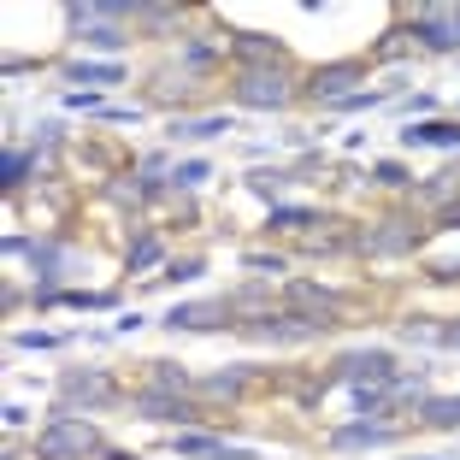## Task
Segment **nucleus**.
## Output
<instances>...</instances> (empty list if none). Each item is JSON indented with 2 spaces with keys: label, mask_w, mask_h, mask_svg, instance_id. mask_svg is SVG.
Masks as SVG:
<instances>
[{
  "label": "nucleus",
  "mask_w": 460,
  "mask_h": 460,
  "mask_svg": "<svg viewBox=\"0 0 460 460\" xmlns=\"http://www.w3.org/2000/svg\"><path fill=\"white\" fill-rule=\"evenodd\" d=\"M83 455H101V431L89 420H54L36 437V460H83Z\"/></svg>",
  "instance_id": "nucleus-1"
},
{
  "label": "nucleus",
  "mask_w": 460,
  "mask_h": 460,
  "mask_svg": "<svg viewBox=\"0 0 460 460\" xmlns=\"http://www.w3.org/2000/svg\"><path fill=\"white\" fill-rule=\"evenodd\" d=\"M337 378L349 384V390H390L395 384V360L384 349H349L337 360Z\"/></svg>",
  "instance_id": "nucleus-2"
},
{
  "label": "nucleus",
  "mask_w": 460,
  "mask_h": 460,
  "mask_svg": "<svg viewBox=\"0 0 460 460\" xmlns=\"http://www.w3.org/2000/svg\"><path fill=\"white\" fill-rule=\"evenodd\" d=\"M236 101H243V107H289V83H284V71L278 66H254L248 71L243 66V77H236Z\"/></svg>",
  "instance_id": "nucleus-3"
},
{
  "label": "nucleus",
  "mask_w": 460,
  "mask_h": 460,
  "mask_svg": "<svg viewBox=\"0 0 460 460\" xmlns=\"http://www.w3.org/2000/svg\"><path fill=\"white\" fill-rule=\"evenodd\" d=\"M112 395H119V390H112L107 372H66V384H59V413L71 420L77 407L89 413V407H107Z\"/></svg>",
  "instance_id": "nucleus-4"
},
{
  "label": "nucleus",
  "mask_w": 460,
  "mask_h": 460,
  "mask_svg": "<svg viewBox=\"0 0 460 460\" xmlns=\"http://www.w3.org/2000/svg\"><path fill=\"white\" fill-rule=\"evenodd\" d=\"M413 36H420L425 48H437V54H448V48H460V24H455V6H425V13L413 18Z\"/></svg>",
  "instance_id": "nucleus-5"
},
{
  "label": "nucleus",
  "mask_w": 460,
  "mask_h": 460,
  "mask_svg": "<svg viewBox=\"0 0 460 460\" xmlns=\"http://www.w3.org/2000/svg\"><path fill=\"white\" fill-rule=\"evenodd\" d=\"M289 301H296V307L307 313V319H313L319 331L342 319V296H337V289H319V284H289Z\"/></svg>",
  "instance_id": "nucleus-6"
},
{
  "label": "nucleus",
  "mask_w": 460,
  "mask_h": 460,
  "mask_svg": "<svg viewBox=\"0 0 460 460\" xmlns=\"http://www.w3.org/2000/svg\"><path fill=\"white\" fill-rule=\"evenodd\" d=\"M360 77H366V66H360V59H349V66H325V71H313V95H319V101L331 107V101L354 95L349 83H360Z\"/></svg>",
  "instance_id": "nucleus-7"
},
{
  "label": "nucleus",
  "mask_w": 460,
  "mask_h": 460,
  "mask_svg": "<svg viewBox=\"0 0 460 460\" xmlns=\"http://www.w3.org/2000/svg\"><path fill=\"white\" fill-rule=\"evenodd\" d=\"M165 325L172 331H213V325H225V301H183V307L165 313Z\"/></svg>",
  "instance_id": "nucleus-8"
},
{
  "label": "nucleus",
  "mask_w": 460,
  "mask_h": 460,
  "mask_svg": "<svg viewBox=\"0 0 460 460\" xmlns=\"http://www.w3.org/2000/svg\"><path fill=\"white\" fill-rule=\"evenodd\" d=\"M136 413H142V420H160V425H190L195 420V407L183 402V395H165V390H148L136 402Z\"/></svg>",
  "instance_id": "nucleus-9"
},
{
  "label": "nucleus",
  "mask_w": 460,
  "mask_h": 460,
  "mask_svg": "<svg viewBox=\"0 0 460 460\" xmlns=\"http://www.w3.org/2000/svg\"><path fill=\"white\" fill-rule=\"evenodd\" d=\"M331 443L349 455V448H384V443H395V425H384V420H354V425H342Z\"/></svg>",
  "instance_id": "nucleus-10"
},
{
  "label": "nucleus",
  "mask_w": 460,
  "mask_h": 460,
  "mask_svg": "<svg viewBox=\"0 0 460 460\" xmlns=\"http://www.w3.org/2000/svg\"><path fill=\"white\" fill-rule=\"evenodd\" d=\"M172 448H177V455H190V460H254L248 448H236V443H218V437H201V431H183Z\"/></svg>",
  "instance_id": "nucleus-11"
},
{
  "label": "nucleus",
  "mask_w": 460,
  "mask_h": 460,
  "mask_svg": "<svg viewBox=\"0 0 460 460\" xmlns=\"http://www.w3.org/2000/svg\"><path fill=\"white\" fill-rule=\"evenodd\" d=\"M402 148H448V154H460V124H407L402 130Z\"/></svg>",
  "instance_id": "nucleus-12"
},
{
  "label": "nucleus",
  "mask_w": 460,
  "mask_h": 460,
  "mask_svg": "<svg viewBox=\"0 0 460 460\" xmlns=\"http://www.w3.org/2000/svg\"><path fill=\"white\" fill-rule=\"evenodd\" d=\"M30 266H36V296H54L59 266H66V248L59 243H30Z\"/></svg>",
  "instance_id": "nucleus-13"
},
{
  "label": "nucleus",
  "mask_w": 460,
  "mask_h": 460,
  "mask_svg": "<svg viewBox=\"0 0 460 460\" xmlns=\"http://www.w3.org/2000/svg\"><path fill=\"white\" fill-rule=\"evenodd\" d=\"M36 307H83V313H107L112 296H95V289H54V296H36Z\"/></svg>",
  "instance_id": "nucleus-14"
},
{
  "label": "nucleus",
  "mask_w": 460,
  "mask_h": 460,
  "mask_svg": "<svg viewBox=\"0 0 460 460\" xmlns=\"http://www.w3.org/2000/svg\"><path fill=\"white\" fill-rule=\"evenodd\" d=\"M236 59H248V71H254V66H278L284 48L266 41V36H254V30H243V36H236Z\"/></svg>",
  "instance_id": "nucleus-15"
},
{
  "label": "nucleus",
  "mask_w": 460,
  "mask_h": 460,
  "mask_svg": "<svg viewBox=\"0 0 460 460\" xmlns=\"http://www.w3.org/2000/svg\"><path fill=\"white\" fill-rule=\"evenodd\" d=\"M407 243H413L407 218H384V230H372V236H366V248H372V254H395V248H407Z\"/></svg>",
  "instance_id": "nucleus-16"
},
{
  "label": "nucleus",
  "mask_w": 460,
  "mask_h": 460,
  "mask_svg": "<svg viewBox=\"0 0 460 460\" xmlns=\"http://www.w3.org/2000/svg\"><path fill=\"white\" fill-rule=\"evenodd\" d=\"M225 130H230V119H218V112L213 119H177L172 124L177 142H213V136H225Z\"/></svg>",
  "instance_id": "nucleus-17"
},
{
  "label": "nucleus",
  "mask_w": 460,
  "mask_h": 460,
  "mask_svg": "<svg viewBox=\"0 0 460 460\" xmlns=\"http://www.w3.org/2000/svg\"><path fill=\"white\" fill-rule=\"evenodd\" d=\"M425 425H443V431H460V395H431V402L420 407Z\"/></svg>",
  "instance_id": "nucleus-18"
},
{
  "label": "nucleus",
  "mask_w": 460,
  "mask_h": 460,
  "mask_svg": "<svg viewBox=\"0 0 460 460\" xmlns=\"http://www.w3.org/2000/svg\"><path fill=\"white\" fill-rule=\"evenodd\" d=\"M407 337L413 342H437V349H460V319L455 325H413V319H407Z\"/></svg>",
  "instance_id": "nucleus-19"
},
{
  "label": "nucleus",
  "mask_w": 460,
  "mask_h": 460,
  "mask_svg": "<svg viewBox=\"0 0 460 460\" xmlns=\"http://www.w3.org/2000/svg\"><path fill=\"white\" fill-rule=\"evenodd\" d=\"M83 41L95 48V54H124L130 48V36H124L119 24H101V30H83Z\"/></svg>",
  "instance_id": "nucleus-20"
},
{
  "label": "nucleus",
  "mask_w": 460,
  "mask_h": 460,
  "mask_svg": "<svg viewBox=\"0 0 460 460\" xmlns=\"http://www.w3.org/2000/svg\"><path fill=\"white\" fill-rule=\"evenodd\" d=\"M390 101V89H354V95L331 101V112H366V107H384Z\"/></svg>",
  "instance_id": "nucleus-21"
},
{
  "label": "nucleus",
  "mask_w": 460,
  "mask_h": 460,
  "mask_svg": "<svg viewBox=\"0 0 460 460\" xmlns=\"http://www.w3.org/2000/svg\"><path fill=\"white\" fill-rule=\"evenodd\" d=\"M71 83H119V66H95V59H77V66H66Z\"/></svg>",
  "instance_id": "nucleus-22"
},
{
  "label": "nucleus",
  "mask_w": 460,
  "mask_h": 460,
  "mask_svg": "<svg viewBox=\"0 0 460 460\" xmlns=\"http://www.w3.org/2000/svg\"><path fill=\"white\" fill-rule=\"evenodd\" d=\"M271 225L278 230H307V225H319V213H307V207H271Z\"/></svg>",
  "instance_id": "nucleus-23"
},
{
  "label": "nucleus",
  "mask_w": 460,
  "mask_h": 460,
  "mask_svg": "<svg viewBox=\"0 0 460 460\" xmlns=\"http://www.w3.org/2000/svg\"><path fill=\"white\" fill-rule=\"evenodd\" d=\"M154 390H190V378H183V366H172V360H154Z\"/></svg>",
  "instance_id": "nucleus-24"
},
{
  "label": "nucleus",
  "mask_w": 460,
  "mask_h": 460,
  "mask_svg": "<svg viewBox=\"0 0 460 460\" xmlns=\"http://www.w3.org/2000/svg\"><path fill=\"white\" fill-rule=\"evenodd\" d=\"M243 384H248V372H213L201 390H207V395H243Z\"/></svg>",
  "instance_id": "nucleus-25"
},
{
  "label": "nucleus",
  "mask_w": 460,
  "mask_h": 460,
  "mask_svg": "<svg viewBox=\"0 0 460 460\" xmlns=\"http://www.w3.org/2000/svg\"><path fill=\"white\" fill-rule=\"evenodd\" d=\"M172 177H177V190H195V183H207V177H213V165H207V160H183Z\"/></svg>",
  "instance_id": "nucleus-26"
},
{
  "label": "nucleus",
  "mask_w": 460,
  "mask_h": 460,
  "mask_svg": "<svg viewBox=\"0 0 460 460\" xmlns=\"http://www.w3.org/2000/svg\"><path fill=\"white\" fill-rule=\"evenodd\" d=\"M154 260H160V236H136V248H130V271H148Z\"/></svg>",
  "instance_id": "nucleus-27"
},
{
  "label": "nucleus",
  "mask_w": 460,
  "mask_h": 460,
  "mask_svg": "<svg viewBox=\"0 0 460 460\" xmlns=\"http://www.w3.org/2000/svg\"><path fill=\"white\" fill-rule=\"evenodd\" d=\"M13 349H66V337H54V331H18Z\"/></svg>",
  "instance_id": "nucleus-28"
},
{
  "label": "nucleus",
  "mask_w": 460,
  "mask_h": 460,
  "mask_svg": "<svg viewBox=\"0 0 460 460\" xmlns=\"http://www.w3.org/2000/svg\"><path fill=\"white\" fill-rule=\"evenodd\" d=\"M30 165H36V154H6V160H0V183H18Z\"/></svg>",
  "instance_id": "nucleus-29"
},
{
  "label": "nucleus",
  "mask_w": 460,
  "mask_h": 460,
  "mask_svg": "<svg viewBox=\"0 0 460 460\" xmlns=\"http://www.w3.org/2000/svg\"><path fill=\"white\" fill-rule=\"evenodd\" d=\"M201 260H177V266H165V284H195V278H201Z\"/></svg>",
  "instance_id": "nucleus-30"
},
{
  "label": "nucleus",
  "mask_w": 460,
  "mask_h": 460,
  "mask_svg": "<svg viewBox=\"0 0 460 460\" xmlns=\"http://www.w3.org/2000/svg\"><path fill=\"white\" fill-rule=\"evenodd\" d=\"M378 183H395V190H402V183H413V177H407L402 160H378Z\"/></svg>",
  "instance_id": "nucleus-31"
},
{
  "label": "nucleus",
  "mask_w": 460,
  "mask_h": 460,
  "mask_svg": "<svg viewBox=\"0 0 460 460\" xmlns=\"http://www.w3.org/2000/svg\"><path fill=\"white\" fill-rule=\"evenodd\" d=\"M243 266H248V271H266V278H271V271H284V260H278V254H243Z\"/></svg>",
  "instance_id": "nucleus-32"
},
{
  "label": "nucleus",
  "mask_w": 460,
  "mask_h": 460,
  "mask_svg": "<svg viewBox=\"0 0 460 460\" xmlns=\"http://www.w3.org/2000/svg\"><path fill=\"white\" fill-rule=\"evenodd\" d=\"M136 18H148V24H172L177 6H136Z\"/></svg>",
  "instance_id": "nucleus-33"
},
{
  "label": "nucleus",
  "mask_w": 460,
  "mask_h": 460,
  "mask_svg": "<svg viewBox=\"0 0 460 460\" xmlns=\"http://www.w3.org/2000/svg\"><path fill=\"white\" fill-rule=\"evenodd\" d=\"M66 107H77V112H101V95H89V89H77V95H66Z\"/></svg>",
  "instance_id": "nucleus-34"
},
{
  "label": "nucleus",
  "mask_w": 460,
  "mask_h": 460,
  "mask_svg": "<svg viewBox=\"0 0 460 460\" xmlns=\"http://www.w3.org/2000/svg\"><path fill=\"white\" fill-rule=\"evenodd\" d=\"M443 225H448V230H460V207H448V213H443Z\"/></svg>",
  "instance_id": "nucleus-35"
},
{
  "label": "nucleus",
  "mask_w": 460,
  "mask_h": 460,
  "mask_svg": "<svg viewBox=\"0 0 460 460\" xmlns=\"http://www.w3.org/2000/svg\"><path fill=\"white\" fill-rule=\"evenodd\" d=\"M112 460H136V455H112Z\"/></svg>",
  "instance_id": "nucleus-36"
},
{
  "label": "nucleus",
  "mask_w": 460,
  "mask_h": 460,
  "mask_svg": "<svg viewBox=\"0 0 460 460\" xmlns=\"http://www.w3.org/2000/svg\"><path fill=\"white\" fill-rule=\"evenodd\" d=\"M455 24H460V6H455Z\"/></svg>",
  "instance_id": "nucleus-37"
}]
</instances>
